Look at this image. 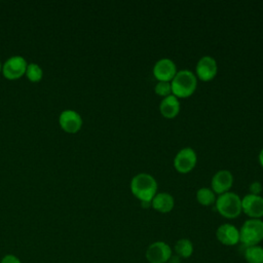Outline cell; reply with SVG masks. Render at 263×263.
Returning <instances> with one entry per match:
<instances>
[{"label":"cell","mask_w":263,"mask_h":263,"mask_svg":"<svg viewBox=\"0 0 263 263\" xmlns=\"http://www.w3.org/2000/svg\"><path fill=\"white\" fill-rule=\"evenodd\" d=\"M249 189H250L251 194L260 195V192L262 191V184L259 181H254L253 183H251Z\"/></svg>","instance_id":"obj_21"},{"label":"cell","mask_w":263,"mask_h":263,"mask_svg":"<svg viewBox=\"0 0 263 263\" xmlns=\"http://www.w3.org/2000/svg\"><path fill=\"white\" fill-rule=\"evenodd\" d=\"M216 237L224 246H235L239 242V230L232 224H222L216 231Z\"/></svg>","instance_id":"obj_13"},{"label":"cell","mask_w":263,"mask_h":263,"mask_svg":"<svg viewBox=\"0 0 263 263\" xmlns=\"http://www.w3.org/2000/svg\"><path fill=\"white\" fill-rule=\"evenodd\" d=\"M159 111L161 115L165 118H174L180 112V102L177 97L174 95H170L164 97L159 104Z\"/></svg>","instance_id":"obj_14"},{"label":"cell","mask_w":263,"mask_h":263,"mask_svg":"<svg viewBox=\"0 0 263 263\" xmlns=\"http://www.w3.org/2000/svg\"><path fill=\"white\" fill-rule=\"evenodd\" d=\"M82 123L81 115L73 109L63 110L59 115V124L68 134H76L81 128Z\"/></svg>","instance_id":"obj_7"},{"label":"cell","mask_w":263,"mask_h":263,"mask_svg":"<svg viewBox=\"0 0 263 263\" xmlns=\"http://www.w3.org/2000/svg\"><path fill=\"white\" fill-rule=\"evenodd\" d=\"M172 257V249L164 241H155L146 250V259L149 263H166Z\"/></svg>","instance_id":"obj_8"},{"label":"cell","mask_w":263,"mask_h":263,"mask_svg":"<svg viewBox=\"0 0 263 263\" xmlns=\"http://www.w3.org/2000/svg\"><path fill=\"white\" fill-rule=\"evenodd\" d=\"M197 162L196 152L191 147H184L178 151L174 158V167L181 174L192 171Z\"/></svg>","instance_id":"obj_6"},{"label":"cell","mask_w":263,"mask_h":263,"mask_svg":"<svg viewBox=\"0 0 263 263\" xmlns=\"http://www.w3.org/2000/svg\"><path fill=\"white\" fill-rule=\"evenodd\" d=\"M27 66L28 63L24 57L18 54L11 55L2 64V74L10 80L18 79L25 75Z\"/></svg>","instance_id":"obj_5"},{"label":"cell","mask_w":263,"mask_h":263,"mask_svg":"<svg viewBox=\"0 0 263 263\" xmlns=\"http://www.w3.org/2000/svg\"><path fill=\"white\" fill-rule=\"evenodd\" d=\"M215 206L218 213L227 219H234L240 215L241 198L234 192H225L220 194L215 201Z\"/></svg>","instance_id":"obj_3"},{"label":"cell","mask_w":263,"mask_h":263,"mask_svg":"<svg viewBox=\"0 0 263 263\" xmlns=\"http://www.w3.org/2000/svg\"><path fill=\"white\" fill-rule=\"evenodd\" d=\"M130 190L141 202H151L157 191V182L147 173H139L130 181Z\"/></svg>","instance_id":"obj_1"},{"label":"cell","mask_w":263,"mask_h":263,"mask_svg":"<svg viewBox=\"0 0 263 263\" xmlns=\"http://www.w3.org/2000/svg\"><path fill=\"white\" fill-rule=\"evenodd\" d=\"M0 72H2V63L0 62Z\"/></svg>","instance_id":"obj_24"},{"label":"cell","mask_w":263,"mask_h":263,"mask_svg":"<svg viewBox=\"0 0 263 263\" xmlns=\"http://www.w3.org/2000/svg\"><path fill=\"white\" fill-rule=\"evenodd\" d=\"M0 263H22L21 260L14 256V255H5L2 259H1V262Z\"/></svg>","instance_id":"obj_22"},{"label":"cell","mask_w":263,"mask_h":263,"mask_svg":"<svg viewBox=\"0 0 263 263\" xmlns=\"http://www.w3.org/2000/svg\"><path fill=\"white\" fill-rule=\"evenodd\" d=\"M259 162H260L261 166L263 167V148L261 149V151H260V153H259Z\"/></svg>","instance_id":"obj_23"},{"label":"cell","mask_w":263,"mask_h":263,"mask_svg":"<svg viewBox=\"0 0 263 263\" xmlns=\"http://www.w3.org/2000/svg\"><path fill=\"white\" fill-rule=\"evenodd\" d=\"M241 211L251 219L263 217V197L256 194H247L241 199Z\"/></svg>","instance_id":"obj_9"},{"label":"cell","mask_w":263,"mask_h":263,"mask_svg":"<svg viewBox=\"0 0 263 263\" xmlns=\"http://www.w3.org/2000/svg\"><path fill=\"white\" fill-rule=\"evenodd\" d=\"M197 86V78L192 71L182 69L177 71L171 81L172 95L177 98H187L191 96Z\"/></svg>","instance_id":"obj_2"},{"label":"cell","mask_w":263,"mask_h":263,"mask_svg":"<svg viewBox=\"0 0 263 263\" xmlns=\"http://www.w3.org/2000/svg\"><path fill=\"white\" fill-rule=\"evenodd\" d=\"M243 256L248 263H263V248L259 245L248 247L243 252Z\"/></svg>","instance_id":"obj_16"},{"label":"cell","mask_w":263,"mask_h":263,"mask_svg":"<svg viewBox=\"0 0 263 263\" xmlns=\"http://www.w3.org/2000/svg\"><path fill=\"white\" fill-rule=\"evenodd\" d=\"M25 75L31 82H38L43 77V70L38 64L30 63L27 66Z\"/></svg>","instance_id":"obj_19"},{"label":"cell","mask_w":263,"mask_h":263,"mask_svg":"<svg viewBox=\"0 0 263 263\" xmlns=\"http://www.w3.org/2000/svg\"><path fill=\"white\" fill-rule=\"evenodd\" d=\"M215 192L209 187H201L196 192V199L201 205H211L216 201Z\"/></svg>","instance_id":"obj_17"},{"label":"cell","mask_w":263,"mask_h":263,"mask_svg":"<svg viewBox=\"0 0 263 263\" xmlns=\"http://www.w3.org/2000/svg\"><path fill=\"white\" fill-rule=\"evenodd\" d=\"M175 251L179 258H189L193 253V245L188 238H181L176 242Z\"/></svg>","instance_id":"obj_18"},{"label":"cell","mask_w":263,"mask_h":263,"mask_svg":"<svg viewBox=\"0 0 263 263\" xmlns=\"http://www.w3.org/2000/svg\"><path fill=\"white\" fill-rule=\"evenodd\" d=\"M197 77L201 81H210L217 75L218 65L216 60L211 55L201 57L195 67Z\"/></svg>","instance_id":"obj_11"},{"label":"cell","mask_w":263,"mask_h":263,"mask_svg":"<svg viewBox=\"0 0 263 263\" xmlns=\"http://www.w3.org/2000/svg\"><path fill=\"white\" fill-rule=\"evenodd\" d=\"M177 73V66L170 58L159 59L153 66V75L158 81L171 82Z\"/></svg>","instance_id":"obj_10"},{"label":"cell","mask_w":263,"mask_h":263,"mask_svg":"<svg viewBox=\"0 0 263 263\" xmlns=\"http://www.w3.org/2000/svg\"><path fill=\"white\" fill-rule=\"evenodd\" d=\"M233 184V176L228 170L218 171L212 178L211 189L215 194H223L228 192Z\"/></svg>","instance_id":"obj_12"},{"label":"cell","mask_w":263,"mask_h":263,"mask_svg":"<svg viewBox=\"0 0 263 263\" xmlns=\"http://www.w3.org/2000/svg\"><path fill=\"white\" fill-rule=\"evenodd\" d=\"M175 205V199L172 194L167 192L156 193L151 200V206L159 213H168Z\"/></svg>","instance_id":"obj_15"},{"label":"cell","mask_w":263,"mask_h":263,"mask_svg":"<svg viewBox=\"0 0 263 263\" xmlns=\"http://www.w3.org/2000/svg\"><path fill=\"white\" fill-rule=\"evenodd\" d=\"M263 240V221L261 219H249L239 229V241L246 247L259 245Z\"/></svg>","instance_id":"obj_4"},{"label":"cell","mask_w":263,"mask_h":263,"mask_svg":"<svg viewBox=\"0 0 263 263\" xmlns=\"http://www.w3.org/2000/svg\"><path fill=\"white\" fill-rule=\"evenodd\" d=\"M155 93L160 96V97H167L172 95V87H171V82L168 81H158L155 84L154 87Z\"/></svg>","instance_id":"obj_20"}]
</instances>
